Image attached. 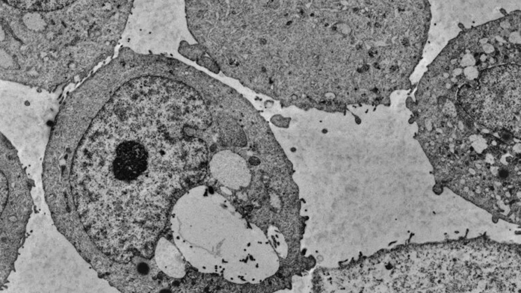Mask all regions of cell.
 <instances>
[{
	"instance_id": "obj_1",
	"label": "cell",
	"mask_w": 521,
	"mask_h": 293,
	"mask_svg": "<svg viewBox=\"0 0 521 293\" xmlns=\"http://www.w3.org/2000/svg\"><path fill=\"white\" fill-rule=\"evenodd\" d=\"M306 7L302 1H225L209 28V54L227 76L294 102L307 76Z\"/></svg>"
},
{
	"instance_id": "obj_2",
	"label": "cell",
	"mask_w": 521,
	"mask_h": 293,
	"mask_svg": "<svg viewBox=\"0 0 521 293\" xmlns=\"http://www.w3.org/2000/svg\"><path fill=\"white\" fill-rule=\"evenodd\" d=\"M190 154L179 120L155 102L123 103L96 118L87 134L83 167L103 190L127 188L183 177Z\"/></svg>"
},
{
	"instance_id": "obj_3",
	"label": "cell",
	"mask_w": 521,
	"mask_h": 293,
	"mask_svg": "<svg viewBox=\"0 0 521 293\" xmlns=\"http://www.w3.org/2000/svg\"><path fill=\"white\" fill-rule=\"evenodd\" d=\"M188 30L184 1H134L124 47L141 53L174 50Z\"/></svg>"
},
{
	"instance_id": "obj_4",
	"label": "cell",
	"mask_w": 521,
	"mask_h": 293,
	"mask_svg": "<svg viewBox=\"0 0 521 293\" xmlns=\"http://www.w3.org/2000/svg\"><path fill=\"white\" fill-rule=\"evenodd\" d=\"M178 52L185 57L196 62L198 65L211 71L216 73L219 72L216 63L198 43L190 44L188 41L183 40L179 44Z\"/></svg>"
},
{
	"instance_id": "obj_5",
	"label": "cell",
	"mask_w": 521,
	"mask_h": 293,
	"mask_svg": "<svg viewBox=\"0 0 521 293\" xmlns=\"http://www.w3.org/2000/svg\"><path fill=\"white\" fill-rule=\"evenodd\" d=\"M12 6L21 9L50 11L64 8L73 1H5Z\"/></svg>"
}]
</instances>
